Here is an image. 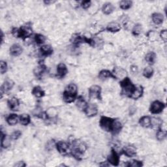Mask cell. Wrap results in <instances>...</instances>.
Masks as SVG:
<instances>
[{
  "label": "cell",
  "instance_id": "obj_40",
  "mask_svg": "<svg viewBox=\"0 0 167 167\" xmlns=\"http://www.w3.org/2000/svg\"><path fill=\"white\" fill-rule=\"evenodd\" d=\"M21 136H22V132L19 130H17V131H14L11 134L10 137H11V140H17Z\"/></svg>",
  "mask_w": 167,
  "mask_h": 167
},
{
  "label": "cell",
  "instance_id": "obj_45",
  "mask_svg": "<svg viewBox=\"0 0 167 167\" xmlns=\"http://www.w3.org/2000/svg\"><path fill=\"white\" fill-rule=\"evenodd\" d=\"M55 2H56L55 1H44V3L45 4H46V5H50V4H52V3H55Z\"/></svg>",
  "mask_w": 167,
  "mask_h": 167
},
{
  "label": "cell",
  "instance_id": "obj_44",
  "mask_svg": "<svg viewBox=\"0 0 167 167\" xmlns=\"http://www.w3.org/2000/svg\"><path fill=\"white\" fill-rule=\"evenodd\" d=\"M14 166H19V167H22V166H26V164L24 161H18L17 163H15Z\"/></svg>",
  "mask_w": 167,
  "mask_h": 167
},
{
  "label": "cell",
  "instance_id": "obj_42",
  "mask_svg": "<svg viewBox=\"0 0 167 167\" xmlns=\"http://www.w3.org/2000/svg\"><path fill=\"white\" fill-rule=\"evenodd\" d=\"M160 37L162 39V40L166 43L167 41V32H166V29H163L161 32L160 33Z\"/></svg>",
  "mask_w": 167,
  "mask_h": 167
},
{
  "label": "cell",
  "instance_id": "obj_33",
  "mask_svg": "<svg viewBox=\"0 0 167 167\" xmlns=\"http://www.w3.org/2000/svg\"><path fill=\"white\" fill-rule=\"evenodd\" d=\"M154 73V71L153 69V68L151 67H145V69L143 71V76L146 78H151L153 77Z\"/></svg>",
  "mask_w": 167,
  "mask_h": 167
},
{
  "label": "cell",
  "instance_id": "obj_22",
  "mask_svg": "<svg viewBox=\"0 0 167 167\" xmlns=\"http://www.w3.org/2000/svg\"><path fill=\"white\" fill-rule=\"evenodd\" d=\"M139 124L144 128H149L151 127V118L148 116H144L140 118L139 119Z\"/></svg>",
  "mask_w": 167,
  "mask_h": 167
},
{
  "label": "cell",
  "instance_id": "obj_4",
  "mask_svg": "<svg viewBox=\"0 0 167 167\" xmlns=\"http://www.w3.org/2000/svg\"><path fill=\"white\" fill-rule=\"evenodd\" d=\"M86 150L85 146H84V144L79 143L78 141L73 142L72 148L71 149L70 154L77 160H80L82 155L84 153Z\"/></svg>",
  "mask_w": 167,
  "mask_h": 167
},
{
  "label": "cell",
  "instance_id": "obj_9",
  "mask_svg": "<svg viewBox=\"0 0 167 167\" xmlns=\"http://www.w3.org/2000/svg\"><path fill=\"white\" fill-rule=\"evenodd\" d=\"M87 117L92 118L98 114V109L95 104H88L87 107L84 111Z\"/></svg>",
  "mask_w": 167,
  "mask_h": 167
},
{
  "label": "cell",
  "instance_id": "obj_16",
  "mask_svg": "<svg viewBox=\"0 0 167 167\" xmlns=\"http://www.w3.org/2000/svg\"><path fill=\"white\" fill-rule=\"evenodd\" d=\"M113 74L114 75L115 78L116 80L118 79H124L125 77H127V72L122 69V68L121 67H116L114 68V69L113 72H112Z\"/></svg>",
  "mask_w": 167,
  "mask_h": 167
},
{
  "label": "cell",
  "instance_id": "obj_38",
  "mask_svg": "<svg viewBox=\"0 0 167 167\" xmlns=\"http://www.w3.org/2000/svg\"><path fill=\"white\" fill-rule=\"evenodd\" d=\"M142 31V26L140 24H136L133 28L132 33L134 36H139L140 35Z\"/></svg>",
  "mask_w": 167,
  "mask_h": 167
},
{
  "label": "cell",
  "instance_id": "obj_43",
  "mask_svg": "<svg viewBox=\"0 0 167 167\" xmlns=\"http://www.w3.org/2000/svg\"><path fill=\"white\" fill-rule=\"evenodd\" d=\"M130 70L133 73V74H136L138 73V67L136 66V65H132L131 67H130Z\"/></svg>",
  "mask_w": 167,
  "mask_h": 167
},
{
  "label": "cell",
  "instance_id": "obj_13",
  "mask_svg": "<svg viewBox=\"0 0 167 167\" xmlns=\"http://www.w3.org/2000/svg\"><path fill=\"white\" fill-rule=\"evenodd\" d=\"M144 94V88L142 86H136L135 89L133 92V93L131 94L129 97L132 99L137 100L140 99Z\"/></svg>",
  "mask_w": 167,
  "mask_h": 167
},
{
  "label": "cell",
  "instance_id": "obj_32",
  "mask_svg": "<svg viewBox=\"0 0 167 167\" xmlns=\"http://www.w3.org/2000/svg\"><path fill=\"white\" fill-rule=\"evenodd\" d=\"M163 121L159 118H151V127L155 128L158 130L159 129L162 128Z\"/></svg>",
  "mask_w": 167,
  "mask_h": 167
},
{
  "label": "cell",
  "instance_id": "obj_6",
  "mask_svg": "<svg viewBox=\"0 0 167 167\" xmlns=\"http://www.w3.org/2000/svg\"><path fill=\"white\" fill-rule=\"evenodd\" d=\"M101 87L98 85H93L91 86L89 89V96L90 99H97L98 100H102L101 97Z\"/></svg>",
  "mask_w": 167,
  "mask_h": 167
},
{
  "label": "cell",
  "instance_id": "obj_15",
  "mask_svg": "<svg viewBox=\"0 0 167 167\" xmlns=\"http://www.w3.org/2000/svg\"><path fill=\"white\" fill-rule=\"evenodd\" d=\"M68 69L65 64L63 63H60L57 66V77L59 78H63L67 74Z\"/></svg>",
  "mask_w": 167,
  "mask_h": 167
},
{
  "label": "cell",
  "instance_id": "obj_8",
  "mask_svg": "<svg viewBox=\"0 0 167 167\" xmlns=\"http://www.w3.org/2000/svg\"><path fill=\"white\" fill-rule=\"evenodd\" d=\"M56 148L58 152L62 155H65L70 152V144L65 141H59L56 143Z\"/></svg>",
  "mask_w": 167,
  "mask_h": 167
},
{
  "label": "cell",
  "instance_id": "obj_5",
  "mask_svg": "<svg viewBox=\"0 0 167 167\" xmlns=\"http://www.w3.org/2000/svg\"><path fill=\"white\" fill-rule=\"evenodd\" d=\"M114 119L107 116H101L99 121V125L102 129L107 132H111Z\"/></svg>",
  "mask_w": 167,
  "mask_h": 167
},
{
  "label": "cell",
  "instance_id": "obj_31",
  "mask_svg": "<svg viewBox=\"0 0 167 167\" xmlns=\"http://www.w3.org/2000/svg\"><path fill=\"white\" fill-rule=\"evenodd\" d=\"M46 71V67L44 65H40L37 67L34 70V74L37 78H41L44 73Z\"/></svg>",
  "mask_w": 167,
  "mask_h": 167
},
{
  "label": "cell",
  "instance_id": "obj_29",
  "mask_svg": "<svg viewBox=\"0 0 167 167\" xmlns=\"http://www.w3.org/2000/svg\"><path fill=\"white\" fill-rule=\"evenodd\" d=\"M19 122L22 125L26 126L29 125L31 122V118H30V116L28 114H23L20 116V120Z\"/></svg>",
  "mask_w": 167,
  "mask_h": 167
},
{
  "label": "cell",
  "instance_id": "obj_34",
  "mask_svg": "<svg viewBox=\"0 0 167 167\" xmlns=\"http://www.w3.org/2000/svg\"><path fill=\"white\" fill-rule=\"evenodd\" d=\"M133 5L132 1H128V0H124L121 1L119 3V7L123 10H128Z\"/></svg>",
  "mask_w": 167,
  "mask_h": 167
},
{
  "label": "cell",
  "instance_id": "obj_41",
  "mask_svg": "<svg viewBox=\"0 0 167 167\" xmlns=\"http://www.w3.org/2000/svg\"><path fill=\"white\" fill-rule=\"evenodd\" d=\"M92 5V2L87 0V1H83L81 3V6L84 9H88Z\"/></svg>",
  "mask_w": 167,
  "mask_h": 167
},
{
  "label": "cell",
  "instance_id": "obj_30",
  "mask_svg": "<svg viewBox=\"0 0 167 167\" xmlns=\"http://www.w3.org/2000/svg\"><path fill=\"white\" fill-rule=\"evenodd\" d=\"M156 54L154 52H149L145 56V60L149 64L153 65L155 63L156 60Z\"/></svg>",
  "mask_w": 167,
  "mask_h": 167
},
{
  "label": "cell",
  "instance_id": "obj_11",
  "mask_svg": "<svg viewBox=\"0 0 167 167\" xmlns=\"http://www.w3.org/2000/svg\"><path fill=\"white\" fill-rule=\"evenodd\" d=\"M7 105H8V107L11 110L17 111L19 109L20 101L18 98L13 97L9 99V100L7 101Z\"/></svg>",
  "mask_w": 167,
  "mask_h": 167
},
{
  "label": "cell",
  "instance_id": "obj_26",
  "mask_svg": "<svg viewBox=\"0 0 167 167\" xmlns=\"http://www.w3.org/2000/svg\"><path fill=\"white\" fill-rule=\"evenodd\" d=\"M122 124L120 122L119 120L115 119L114 120V122L113 124L112 127V130H111V133L113 134H118L121 130L122 129Z\"/></svg>",
  "mask_w": 167,
  "mask_h": 167
},
{
  "label": "cell",
  "instance_id": "obj_18",
  "mask_svg": "<svg viewBox=\"0 0 167 167\" xmlns=\"http://www.w3.org/2000/svg\"><path fill=\"white\" fill-rule=\"evenodd\" d=\"M20 116H18L17 114H11L9 115L6 118L7 123L11 126H14L19 122Z\"/></svg>",
  "mask_w": 167,
  "mask_h": 167
},
{
  "label": "cell",
  "instance_id": "obj_17",
  "mask_svg": "<svg viewBox=\"0 0 167 167\" xmlns=\"http://www.w3.org/2000/svg\"><path fill=\"white\" fill-rule=\"evenodd\" d=\"M106 29H107V31L111 33H117L120 31L121 26L116 22H112L107 25Z\"/></svg>",
  "mask_w": 167,
  "mask_h": 167
},
{
  "label": "cell",
  "instance_id": "obj_24",
  "mask_svg": "<svg viewBox=\"0 0 167 167\" xmlns=\"http://www.w3.org/2000/svg\"><path fill=\"white\" fill-rule=\"evenodd\" d=\"M115 9V7L111 3H106L103 5L102 11L106 15L112 14Z\"/></svg>",
  "mask_w": 167,
  "mask_h": 167
},
{
  "label": "cell",
  "instance_id": "obj_21",
  "mask_svg": "<svg viewBox=\"0 0 167 167\" xmlns=\"http://www.w3.org/2000/svg\"><path fill=\"white\" fill-rule=\"evenodd\" d=\"M88 103L85 101L84 98L82 96H79L77 99V103H76V104H77V107H78V109H80L82 111H84Z\"/></svg>",
  "mask_w": 167,
  "mask_h": 167
},
{
  "label": "cell",
  "instance_id": "obj_46",
  "mask_svg": "<svg viewBox=\"0 0 167 167\" xmlns=\"http://www.w3.org/2000/svg\"><path fill=\"white\" fill-rule=\"evenodd\" d=\"M3 33L2 32V43H3Z\"/></svg>",
  "mask_w": 167,
  "mask_h": 167
},
{
  "label": "cell",
  "instance_id": "obj_12",
  "mask_svg": "<svg viewBox=\"0 0 167 167\" xmlns=\"http://www.w3.org/2000/svg\"><path fill=\"white\" fill-rule=\"evenodd\" d=\"M14 85V82L10 79H7L3 83V84L1 86V95L2 97L3 95V94L8 92L9 91L11 90L12 88H13Z\"/></svg>",
  "mask_w": 167,
  "mask_h": 167
},
{
  "label": "cell",
  "instance_id": "obj_37",
  "mask_svg": "<svg viewBox=\"0 0 167 167\" xmlns=\"http://www.w3.org/2000/svg\"><path fill=\"white\" fill-rule=\"evenodd\" d=\"M34 39H35V43L37 44L41 45V44H43L44 43L45 41H46V37H45V36H44L42 34L37 33V34L35 35Z\"/></svg>",
  "mask_w": 167,
  "mask_h": 167
},
{
  "label": "cell",
  "instance_id": "obj_10",
  "mask_svg": "<svg viewBox=\"0 0 167 167\" xmlns=\"http://www.w3.org/2000/svg\"><path fill=\"white\" fill-rule=\"evenodd\" d=\"M108 163L113 166H118L119 163V156L115 149H112L110 155L108 156Z\"/></svg>",
  "mask_w": 167,
  "mask_h": 167
},
{
  "label": "cell",
  "instance_id": "obj_2",
  "mask_svg": "<svg viewBox=\"0 0 167 167\" xmlns=\"http://www.w3.org/2000/svg\"><path fill=\"white\" fill-rule=\"evenodd\" d=\"M32 33V27L28 24L21 26L20 28H14L12 31V33L15 37L21 38L24 40L31 36Z\"/></svg>",
  "mask_w": 167,
  "mask_h": 167
},
{
  "label": "cell",
  "instance_id": "obj_36",
  "mask_svg": "<svg viewBox=\"0 0 167 167\" xmlns=\"http://www.w3.org/2000/svg\"><path fill=\"white\" fill-rule=\"evenodd\" d=\"M125 165L126 166H129V167H140L143 166V163L142 161H138V160H131L130 161H127Z\"/></svg>",
  "mask_w": 167,
  "mask_h": 167
},
{
  "label": "cell",
  "instance_id": "obj_27",
  "mask_svg": "<svg viewBox=\"0 0 167 167\" xmlns=\"http://www.w3.org/2000/svg\"><path fill=\"white\" fill-rule=\"evenodd\" d=\"M11 137H7V136L2 131V139H1V146L3 148H7L11 145Z\"/></svg>",
  "mask_w": 167,
  "mask_h": 167
},
{
  "label": "cell",
  "instance_id": "obj_7",
  "mask_svg": "<svg viewBox=\"0 0 167 167\" xmlns=\"http://www.w3.org/2000/svg\"><path fill=\"white\" fill-rule=\"evenodd\" d=\"M165 107L166 105L164 103L159 101H155L151 104L149 112L154 114H157L161 113Z\"/></svg>",
  "mask_w": 167,
  "mask_h": 167
},
{
  "label": "cell",
  "instance_id": "obj_23",
  "mask_svg": "<svg viewBox=\"0 0 167 167\" xmlns=\"http://www.w3.org/2000/svg\"><path fill=\"white\" fill-rule=\"evenodd\" d=\"M40 50L42 55L44 56H50L53 53V48L49 44L42 45L40 48Z\"/></svg>",
  "mask_w": 167,
  "mask_h": 167
},
{
  "label": "cell",
  "instance_id": "obj_35",
  "mask_svg": "<svg viewBox=\"0 0 167 167\" xmlns=\"http://www.w3.org/2000/svg\"><path fill=\"white\" fill-rule=\"evenodd\" d=\"M167 135V133L166 131L162 129V128L159 129L156 133V138L159 141H163L164 140Z\"/></svg>",
  "mask_w": 167,
  "mask_h": 167
},
{
  "label": "cell",
  "instance_id": "obj_39",
  "mask_svg": "<svg viewBox=\"0 0 167 167\" xmlns=\"http://www.w3.org/2000/svg\"><path fill=\"white\" fill-rule=\"evenodd\" d=\"M0 65H1V68H0V71H1V73L3 74L7 71V69H8V65H7V63L5 61L2 60L0 62Z\"/></svg>",
  "mask_w": 167,
  "mask_h": 167
},
{
  "label": "cell",
  "instance_id": "obj_20",
  "mask_svg": "<svg viewBox=\"0 0 167 167\" xmlns=\"http://www.w3.org/2000/svg\"><path fill=\"white\" fill-rule=\"evenodd\" d=\"M122 154L128 157H133L136 155V149L133 146H126L122 149Z\"/></svg>",
  "mask_w": 167,
  "mask_h": 167
},
{
  "label": "cell",
  "instance_id": "obj_14",
  "mask_svg": "<svg viewBox=\"0 0 167 167\" xmlns=\"http://www.w3.org/2000/svg\"><path fill=\"white\" fill-rule=\"evenodd\" d=\"M9 52L11 56L17 57L22 54L23 52V48L18 44H14L10 47Z\"/></svg>",
  "mask_w": 167,
  "mask_h": 167
},
{
  "label": "cell",
  "instance_id": "obj_1",
  "mask_svg": "<svg viewBox=\"0 0 167 167\" xmlns=\"http://www.w3.org/2000/svg\"><path fill=\"white\" fill-rule=\"evenodd\" d=\"M78 88L74 83H71L68 85L63 93V101L67 103H71L77 99Z\"/></svg>",
  "mask_w": 167,
  "mask_h": 167
},
{
  "label": "cell",
  "instance_id": "obj_3",
  "mask_svg": "<svg viewBox=\"0 0 167 167\" xmlns=\"http://www.w3.org/2000/svg\"><path fill=\"white\" fill-rule=\"evenodd\" d=\"M120 86L121 88V94H124L129 97L135 89L136 86L133 84L130 78L126 77L120 81Z\"/></svg>",
  "mask_w": 167,
  "mask_h": 167
},
{
  "label": "cell",
  "instance_id": "obj_19",
  "mask_svg": "<svg viewBox=\"0 0 167 167\" xmlns=\"http://www.w3.org/2000/svg\"><path fill=\"white\" fill-rule=\"evenodd\" d=\"M99 79L102 80H107V79L110 78L116 79L114 75L113 74L112 72H111L109 70H107V69L102 70L99 72Z\"/></svg>",
  "mask_w": 167,
  "mask_h": 167
},
{
  "label": "cell",
  "instance_id": "obj_28",
  "mask_svg": "<svg viewBox=\"0 0 167 167\" xmlns=\"http://www.w3.org/2000/svg\"><path fill=\"white\" fill-rule=\"evenodd\" d=\"M32 94L37 98H41L45 95L44 91L40 86H35L33 88L32 92Z\"/></svg>",
  "mask_w": 167,
  "mask_h": 167
},
{
  "label": "cell",
  "instance_id": "obj_25",
  "mask_svg": "<svg viewBox=\"0 0 167 167\" xmlns=\"http://www.w3.org/2000/svg\"><path fill=\"white\" fill-rule=\"evenodd\" d=\"M151 18H152L153 22L156 25H160L163 24V22L164 21L163 15L159 13H154L152 14V16H151Z\"/></svg>",
  "mask_w": 167,
  "mask_h": 167
}]
</instances>
